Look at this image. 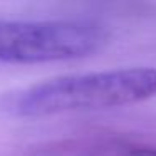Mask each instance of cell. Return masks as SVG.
<instances>
[{
  "label": "cell",
  "instance_id": "cell-1",
  "mask_svg": "<svg viewBox=\"0 0 156 156\" xmlns=\"http://www.w3.org/2000/svg\"><path fill=\"white\" fill-rule=\"evenodd\" d=\"M156 98V67H121L69 74L0 94V114L47 118L99 111Z\"/></svg>",
  "mask_w": 156,
  "mask_h": 156
},
{
  "label": "cell",
  "instance_id": "cell-2",
  "mask_svg": "<svg viewBox=\"0 0 156 156\" xmlns=\"http://www.w3.org/2000/svg\"><path fill=\"white\" fill-rule=\"evenodd\" d=\"M106 42L108 30L89 20H0V66L81 59Z\"/></svg>",
  "mask_w": 156,
  "mask_h": 156
},
{
  "label": "cell",
  "instance_id": "cell-3",
  "mask_svg": "<svg viewBox=\"0 0 156 156\" xmlns=\"http://www.w3.org/2000/svg\"><path fill=\"white\" fill-rule=\"evenodd\" d=\"M136 156H156V149H136L134 151Z\"/></svg>",
  "mask_w": 156,
  "mask_h": 156
}]
</instances>
